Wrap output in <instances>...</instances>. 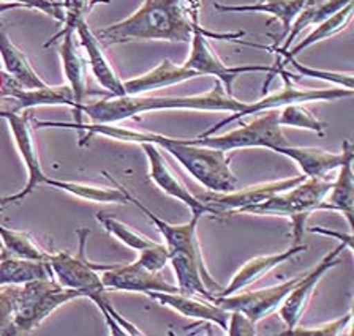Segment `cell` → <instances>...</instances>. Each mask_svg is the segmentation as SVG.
I'll list each match as a JSON object with an SVG mask.
<instances>
[{
	"label": "cell",
	"instance_id": "1",
	"mask_svg": "<svg viewBox=\"0 0 354 336\" xmlns=\"http://www.w3.org/2000/svg\"><path fill=\"white\" fill-rule=\"evenodd\" d=\"M38 128H70L84 131L81 144H84L92 135H103L113 139L124 142H135V144H155L168 150L182 166H184L199 184H203L209 191L228 192L236 190L237 179L230 168V158L226 152L218 148H210L203 146L187 144L182 139H174L158 133H149V131H135L120 126L106 123H66V122H48V120H37Z\"/></svg>",
	"mask_w": 354,
	"mask_h": 336
},
{
	"label": "cell",
	"instance_id": "2",
	"mask_svg": "<svg viewBox=\"0 0 354 336\" xmlns=\"http://www.w3.org/2000/svg\"><path fill=\"white\" fill-rule=\"evenodd\" d=\"M199 0H146L138 12L100 30L108 45L136 40L190 43Z\"/></svg>",
	"mask_w": 354,
	"mask_h": 336
},
{
	"label": "cell",
	"instance_id": "3",
	"mask_svg": "<svg viewBox=\"0 0 354 336\" xmlns=\"http://www.w3.org/2000/svg\"><path fill=\"white\" fill-rule=\"evenodd\" d=\"M247 103L225 92L217 81L207 93L193 97H147L124 95L108 97L92 104H81L76 111V123L82 122V114H87L92 123H118L138 114L163 111V109H193V111H225L237 115L245 111Z\"/></svg>",
	"mask_w": 354,
	"mask_h": 336
},
{
	"label": "cell",
	"instance_id": "4",
	"mask_svg": "<svg viewBox=\"0 0 354 336\" xmlns=\"http://www.w3.org/2000/svg\"><path fill=\"white\" fill-rule=\"evenodd\" d=\"M77 235H80L77 256H71L68 253H57V255L49 253L48 262L51 266L55 281L64 288L77 290L81 297H87L95 303L111 328V335H144L135 324L122 317V314L111 305L108 299V289L104 288L102 277L98 273L113 268L114 266H100V264L88 262L86 259V237L88 235V230L81 229Z\"/></svg>",
	"mask_w": 354,
	"mask_h": 336
},
{
	"label": "cell",
	"instance_id": "5",
	"mask_svg": "<svg viewBox=\"0 0 354 336\" xmlns=\"http://www.w3.org/2000/svg\"><path fill=\"white\" fill-rule=\"evenodd\" d=\"M245 35V32H237V34H214V32L204 30L201 26H199V16L193 19V37H192V51L190 57H188L184 67L188 70L196 71L199 76H215L223 86L225 92L228 95H232V82L236 78H239L241 75L245 73H269V81L264 84L263 93L268 90V86L270 79L274 78L279 71V67L281 65V59L277 60L274 67H269V65H242V67H226V65L221 62L217 57V54H214L212 49L207 45L206 38H215V40H236L241 41L243 45L254 46V48H263L259 45H253V43L242 41L241 38Z\"/></svg>",
	"mask_w": 354,
	"mask_h": 336
},
{
	"label": "cell",
	"instance_id": "6",
	"mask_svg": "<svg viewBox=\"0 0 354 336\" xmlns=\"http://www.w3.org/2000/svg\"><path fill=\"white\" fill-rule=\"evenodd\" d=\"M81 294L64 288L55 278H40L16 286L13 335H26L35 330L51 313Z\"/></svg>",
	"mask_w": 354,
	"mask_h": 336
},
{
	"label": "cell",
	"instance_id": "7",
	"mask_svg": "<svg viewBox=\"0 0 354 336\" xmlns=\"http://www.w3.org/2000/svg\"><path fill=\"white\" fill-rule=\"evenodd\" d=\"M332 181L328 179L307 177L301 184L292 186L279 195L270 196L269 199L257 204V206L243 208L241 213L250 215H274V217H286L292 221L295 230V245H301L304 229L310 213L318 210L319 204L328 195Z\"/></svg>",
	"mask_w": 354,
	"mask_h": 336
},
{
	"label": "cell",
	"instance_id": "8",
	"mask_svg": "<svg viewBox=\"0 0 354 336\" xmlns=\"http://www.w3.org/2000/svg\"><path fill=\"white\" fill-rule=\"evenodd\" d=\"M263 112L264 114L261 117L254 119L248 123H241L239 128L232 130L226 135L196 136L193 139L182 141L187 142V144L218 148V150L223 152L247 147H264L275 152L279 147L290 146L279 123V109H268V111Z\"/></svg>",
	"mask_w": 354,
	"mask_h": 336
},
{
	"label": "cell",
	"instance_id": "9",
	"mask_svg": "<svg viewBox=\"0 0 354 336\" xmlns=\"http://www.w3.org/2000/svg\"><path fill=\"white\" fill-rule=\"evenodd\" d=\"M277 75L281 76L283 79V89L280 92H275L272 95H268L261 98V100L254 101L252 104L247 103L245 111H242L237 115H230L223 120H220L217 125H214L212 128H209L207 131H204L203 135L199 136H210L215 135L217 131L221 128V126L228 125L234 120H239L241 117H245V115H252V114H259L263 111H268V109H280L283 106H288V104H302V103H310V101H335L339 98L343 97H353L354 90H348V89H297V87L292 84L291 81V73L283 70V63L279 67V71Z\"/></svg>",
	"mask_w": 354,
	"mask_h": 336
},
{
	"label": "cell",
	"instance_id": "10",
	"mask_svg": "<svg viewBox=\"0 0 354 336\" xmlns=\"http://www.w3.org/2000/svg\"><path fill=\"white\" fill-rule=\"evenodd\" d=\"M306 175H297V177L279 180V181H269V184H259L248 186L243 190H232L228 192H215V191H206L203 195L196 196L199 201L212 208L214 215H236L241 213L243 208L257 206V204L269 199L270 196L279 195L286 190H291L292 186L301 184L306 180Z\"/></svg>",
	"mask_w": 354,
	"mask_h": 336
},
{
	"label": "cell",
	"instance_id": "11",
	"mask_svg": "<svg viewBox=\"0 0 354 336\" xmlns=\"http://www.w3.org/2000/svg\"><path fill=\"white\" fill-rule=\"evenodd\" d=\"M346 248H350L351 250L353 244H350V241H342V244L337 248H334L329 255H326L323 259H321V262L312 268V272L304 275V277L299 278L297 283L292 286L290 294L285 297V300L281 302V305L279 306V314L281 321L285 322L288 330L297 327V324L301 321L302 314L306 311L310 299H312L313 289L317 288L319 279L323 278L330 268L339 266L340 255L346 250Z\"/></svg>",
	"mask_w": 354,
	"mask_h": 336
},
{
	"label": "cell",
	"instance_id": "12",
	"mask_svg": "<svg viewBox=\"0 0 354 336\" xmlns=\"http://www.w3.org/2000/svg\"><path fill=\"white\" fill-rule=\"evenodd\" d=\"M299 278H291L285 281V283L272 286V288L258 289V290H248V292H236V294L226 295V297H214L210 302L218 305L226 311H239L243 316H247L253 324H258L263 321L266 316L270 313L279 310L281 302L285 297L290 294Z\"/></svg>",
	"mask_w": 354,
	"mask_h": 336
},
{
	"label": "cell",
	"instance_id": "13",
	"mask_svg": "<svg viewBox=\"0 0 354 336\" xmlns=\"http://www.w3.org/2000/svg\"><path fill=\"white\" fill-rule=\"evenodd\" d=\"M0 117L5 119L10 123V128H11V133L15 136L16 146H18L21 157L24 159L27 170H29V181H27L24 190L19 191L18 195L0 197V206H7V204H13L24 199V197L29 196L33 190L38 188V185L41 184L46 185L48 175L43 172L40 158H38L35 144H33L29 115H27L24 111H21V114L11 112V111H0Z\"/></svg>",
	"mask_w": 354,
	"mask_h": 336
},
{
	"label": "cell",
	"instance_id": "14",
	"mask_svg": "<svg viewBox=\"0 0 354 336\" xmlns=\"http://www.w3.org/2000/svg\"><path fill=\"white\" fill-rule=\"evenodd\" d=\"M140 146L142 147V152L146 153L149 166H151V180L160 190L179 202L185 204L192 210V215H199V217L207 213L214 215L212 208L207 204H204L196 196H193L187 190V186L182 184V180L177 179V175L173 172V169L169 168L168 161H166L162 152H160L158 146L149 144V142H142Z\"/></svg>",
	"mask_w": 354,
	"mask_h": 336
},
{
	"label": "cell",
	"instance_id": "15",
	"mask_svg": "<svg viewBox=\"0 0 354 336\" xmlns=\"http://www.w3.org/2000/svg\"><path fill=\"white\" fill-rule=\"evenodd\" d=\"M129 202L135 204V206L144 212V215L151 219L155 224V228L158 229V233L162 234L165 240V246L168 250V255H187L193 259H196L199 262H204L201 248L198 244L196 237V226L199 223V215H192V219L185 224H171L165 219L158 218L151 208H147L142 202L136 199L135 196H131L129 192Z\"/></svg>",
	"mask_w": 354,
	"mask_h": 336
},
{
	"label": "cell",
	"instance_id": "16",
	"mask_svg": "<svg viewBox=\"0 0 354 336\" xmlns=\"http://www.w3.org/2000/svg\"><path fill=\"white\" fill-rule=\"evenodd\" d=\"M102 281L106 289L129 292H179L177 286L168 283L158 272L147 270L135 261L129 266H114L102 272Z\"/></svg>",
	"mask_w": 354,
	"mask_h": 336
},
{
	"label": "cell",
	"instance_id": "17",
	"mask_svg": "<svg viewBox=\"0 0 354 336\" xmlns=\"http://www.w3.org/2000/svg\"><path fill=\"white\" fill-rule=\"evenodd\" d=\"M149 299L157 300L160 305L168 306L171 310L182 314L184 317L195 319L201 322H212L221 330L228 327L230 311L215 305L207 299H195V295H185L182 292H146Z\"/></svg>",
	"mask_w": 354,
	"mask_h": 336
},
{
	"label": "cell",
	"instance_id": "18",
	"mask_svg": "<svg viewBox=\"0 0 354 336\" xmlns=\"http://www.w3.org/2000/svg\"><path fill=\"white\" fill-rule=\"evenodd\" d=\"M343 159L340 164V172L332 181L328 195L319 204L318 210H335L346 218L348 228L353 229V210H354V148L350 141H343Z\"/></svg>",
	"mask_w": 354,
	"mask_h": 336
},
{
	"label": "cell",
	"instance_id": "19",
	"mask_svg": "<svg viewBox=\"0 0 354 336\" xmlns=\"http://www.w3.org/2000/svg\"><path fill=\"white\" fill-rule=\"evenodd\" d=\"M75 32L77 37H80L81 45L87 54L88 65H91L92 73L98 81V84L109 93V97H124V81L119 78L114 68L111 67L106 56H104L102 45H100L98 38L92 34V30L88 29L86 21H82V23L76 27Z\"/></svg>",
	"mask_w": 354,
	"mask_h": 336
},
{
	"label": "cell",
	"instance_id": "20",
	"mask_svg": "<svg viewBox=\"0 0 354 336\" xmlns=\"http://www.w3.org/2000/svg\"><path fill=\"white\" fill-rule=\"evenodd\" d=\"M307 250V245H292L288 248L286 251L277 253V255H269V256H259L250 259V261L243 264L239 272H237L234 277H232L231 283L226 286L225 289L217 292L214 297H226L231 294H236V292H241L253 283H257L258 279H261L264 275H268L270 270L279 267L280 264L290 261L291 257L301 255Z\"/></svg>",
	"mask_w": 354,
	"mask_h": 336
},
{
	"label": "cell",
	"instance_id": "21",
	"mask_svg": "<svg viewBox=\"0 0 354 336\" xmlns=\"http://www.w3.org/2000/svg\"><path fill=\"white\" fill-rule=\"evenodd\" d=\"M195 78H199L196 71L188 70L184 65H176L171 60L165 59L158 67L141 75L140 78L124 81V89L125 95H144L146 92L179 84V82Z\"/></svg>",
	"mask_w": 354,
	"mask_h": 336
},
{
	"label": "cell",
	"instance_id": "22",
	"mask_svg": "<svg viewBox=\"0 0 354 336\" xmlns=\"http://www.w3.org/2000/svg\"><path fill=\"white\" fill-rule=\"evenodd\" d=\"M275 153L285 155L291 158L292 161L299 164L306 177H317V179H326V175L332 170L340 168L343 152L340 153H330L321 148L315 147H295V146H285L279 147Z\"/></svg>",
	"mask_w": 354,
	"mask_h": 336
},
{
	"label": "cell",
	"instance_id": "23",
	"mask_svg": "<svg viewBox=\"0 0 354 336\" xmlns=\"http://www.w3.org/2000/svg\"><path fill=\"white\" fill-rule=\"evenodd\" d=\"M7 100L15 103L11 112H21L35 106H71L76 109V101L70 86H44L41 89H18Z\"/></svg>",
	"mask_w": 354,
	"mask_h": 336
},
{
	"label": "cell",
	"instance_id": "24",
	"mask_svg": "<svg viewBox=\"0 0 354 336\" xmlns=\"http://www.w3.org/2000/svg\"><path fill=\"white\" fill-rule=\"evenodd\" d=\"M0 57H2L7 73L18 82L22 89H41V87L46 86V82L30 67L29 60H27L24 54L11 43L2 24H0Z\"/></svg>",
	"mask_w": 354,
	"mask_h": 336
},
{
	"label": "cell",
	"instance_id": "25",
	"mask_svg": "<svg viewBox=\"0 0 354 336\" xmlns=\"http://www.w3.org/2000/svg\"><path fill=\"white\" fill-rule=\"evenodd\" d=\"M307 0H259L252 5H221L214 3L220 13H268L272 14L283 26V37L288 35L292 21L302 12Z\"/></svg>",
	"mask_w": 354,
	"mask_h": 336
},
{
	"label": "cell",
	"instance_id": "26",
	"mask_svg": "<svg viewBox=\"0 0 354 336\" xmlns=\"http://www.w3.org/2000/svg\"><path fill=\"white\" fill-rule=\"evenodd\" d=\"M75 32H68L62 37V45L59 48L60 60H62V67L65 78L68 81V86L71 92H73L75 101H76V109H80L81 104H84V98L88 93L87 90V82H86V62L84 59L81 57V54L77 52V48L73 40Z\"/></svg>",
	"mask_w": 354,
	"mask_h": 336
},
{
	"label": "cell",
	"instance_id": "27",
	"mask_svg": "<svg viewBox=\"0 0 354 336\" xmlns=\"http://www.w3.org/2000/svg\"><path fill=\"white\" fill-rule=\"evenodd\" d=\"M351 2L353 0H307L302 12L297 14V18L295 21H292L290 32H288V35L285 37V45L274 49H277L279 56L283 54L290 49L291 43L296 40V37L301 34L306 27L312 24H321L323 21L330 18V16L335 14L337 12H340L343 7H346V5Z\"/></svg>",
	"mask_w": 354,
	"mask_h": 336
},
{
	"label": "cell",
	"instance_id": "28",
	"mask_svg": "<svg viewBox=\"0 0 354 336\" xmlns=\"http://www.w3.org/2000/svg\"><path fill=\"white\" fill-rule=\"evenodd\" d=\"M40 278H54L48 261H27V259L0 261V288L24 284L27 281Z\"/></svg>",
	"mask_w": 354,
	"mask_h": 336
},
{
	"label": "cell",
	"instance_id": "29",
	"mask_svg": "<svg viewBox=\"0 0 354 336\" xmlns=\"http://www.w3.org/2000/svg\"><path fill=\"white\" fill-rule=\"evenodd\" d=\"M109 179L114 184V188H100V186L75 184V181L53 180L49 177L46 180V185L70 192V195L81 197V199L103 202V204H130L129 202V191H127L122 185H119L113 177H109Z\"/></svg>",
	"mask_w": 354,
	"mask_h": 336
},
{
	"label": "cell",
	"instance_id": "30",
	"mask_svg": "<svg viewBox=\"0 0 354 336\" xmlns=\"http://www.w3.org/2000/svg\"><path fill=\"white\" fill-rule=\"evenodd\" d=\"M0 241H2L0 261L3 259L48 261L49 259V253L38 246L27 233H19V230L8 229L0 224Z\"/></svg>",
	"mask_w": 354,
	"mask_h": 336
},
{
	"label": "cell",
	"instance_id": "31",
	"mask_svg": "<svg viewBox=\"0 0 354 336\" xmlns=\"http://www.w3.org/2000/svg\"><path fill=\"white\" fill-rule=\"evenodd\" d=\"M351 14H353V2L348 3L346 7H343L340 12L332 14L330 18L323 21L321 24H318L317 29H315L308 37L304 38V40L299 43V45L292 48L291 51H286L283 54H280L281 57H285V60H281V63L286 65L288 60L299 56V54H301L304 49L317 45V43L326 40V38L339 34V32H342L343 29H346V26L351 19Z\"/></svg>",
	"mask_w": 354,
	"mask_h": 336
},
{
	"label": "cell",
	"instance_id": "32",
	"mask_svg": "<svg viewBox=\"0 0 354 336\" xmlns=\"http://www.w3.org/2000/svg\"><path fill=\"white\" fill-rule=\"evenodd\" d=\"M97 219L111 235L115 237V239H119L122 244L130 246L131 250H135L138 253H144L157 245V241L147 239V237H144L142 234L133 230L130 226H127L122 221H118V219L111 217H106V215L97 213Z\"/></svg>",
	"mask_w": 354,
	"mask_h": 336
},
{
	"label": "cell",
	"instance_id": "33",
	"mask_svg": "<svg viewBox=\"0 0 354 336\" xmlns=\"http://www.w3.org/2000/svg\"><path fill=\"white\" fill-rule=\"evenodd\" d=\"M279 123L280 126H292V128H304L315 131L323 136L326 125L313 117L312 112L302 106V104H288L279 109Z\"/></svg>",
	"mask_w": 354,
	"mask_h": 336
},
{
	"label": "cell",
	"instance_id": "34",
	"mask_svg": "<svg viewBox=\"0 0 354 336\" xmlns=\"http://www.w3.org/2000/svg\"><path fill=\"white\" fill-rule=\"evenodd\" d=\"M62 10H64V29L57 32L51 40L46 41L44 48L53 45L57 40H60L68 32H75L76 27L80 26L84 19V14L88 12V0H62Z\"/></svg>",
	"mask_w": 354,
	"mask_h": 336
},
{
	"label": "cell",
	"instance_id": "35",
	"mask_svg": "<svg viewBox=\"0 0 354 336\" xmlns=\"http://www.w3.org/2000/svg\"><path fill=\"white\" fill-rule=\"evenodd\" d=\"M286 63H291L295 70L297 71L301 76H306V78H315V79H323L332 82V84L342 87V89H348V90H354V76L353 73H332V71H323V70H315L306 67L301 62H297L296 57H292L288 60Z\"/></svg>",
	"mask_w": 354,
	"mask_h": 336
},
{
	"label": "cell",
	"instance_id": "36",
	"mask_svg": "<svg viewBox=\"0 0 354 336\" xmlns=\"http://www.w3.org/2000/svg\"><path fill=\"white\" fill-rule=\"evenodd\" d=\"M353 311H350L340 319H335L332 322H326L317 325V327H302V328H291L286 330L281 335H292V336H339L345 333L348 325L351 324Z\"/></svg>",
	"mask_w": 354,
	"mask_h": 336
},
{
	"label": "cell",
	"instance_id": "37",
	"mask_svg": "<svg viewBox=\"0 0 354 336\" xmlns=\"http://www.w3.org/2000/svg\"><path fill=\"white\" fill-rule=\"evenodd\" d=\"M16 286L0 288V335H13V311H15Z\"/></svg>",
	"mask_w": 354,
	"mask_h": 336
},
{
	"label": "cell",
	"instance_id": "38",
	"mask_svg": "<svg viewBox=\"0 0 354 336\" xmlns=\"http://www.w3.org/2000/svg\"><path fill=\"white\" fill-rule=\"evenodd\" d=\"M254 325L250 319L243 316L239 311H230V319H228V327H226V332L230 336H254L257 335V330H254Z\"/></svg>",
	"mask_w": 354,
	"mask_h": 336
},
{
	"label": "cell",
	"instance_id": "39",
	"mask_svg": "<svg viewBox=\"0 0 354 336\" xmlns=\"http://www.w3.org/2000/svg\"><path fill=\"white\" fill-rule=\"evenodd\" d=\"M10 3H21L24 8H37L41 10L43 13L53 16L54 19L64 21V10L62 5L55 3L53 0H5Z\"/></svg>",
	"mask_w": 354,
	"mask_h": 336
},
{
	"label": "cell",
	"instance_id": "40",
	"mask_svg": "<svg viewBox=\"0 0 354 336\" xmlns=\"http://www.w3.org/2000/svg\"><path fill=\"white\" fill-rule=\"evenodd\" d=\"M21 86L8 73H0V100H7Z\"/></svg>",
	"mask_w": 354,
	"mask_h": 336
},
{
	"label": "cell",
	"instance_id": "41",
	"mask_svg": "<svg viewBox=\"0 0 354 336\" xmlns=\"http://www.w3.org/2000/svg\"><path fill=\"white\" fill-rule=\"evenodd\" d=\"M310 233H318V234H324V235H330V237H339V239H340L342 241H350V244H353V234H351V230H350V233H348L346 235H343V234L332 233V230L323 229V228H317V226H315V228H310Z\"/></svg>",
	"mask_w": 354,
	"mask_h": 336
},
{
	"label": "cell",
	"instance_id": "42",
	"mask_svg": "<svg viewBox=\"0 0 354 336\" xmlns=\"http://www.w3.org/2000/svg\"><path fill=\"white\" fill-rule=\"evenodd\" d=\"M15 8H24L21 3H10V2H3L0 3V14L8 12V10H15Z\"/></svg>",
	"mask_w": 354,
	"mask_h": 336
},
{
	"label": "cell",
	"instance_id": "43",
	"mask_svg": "<svg viewBox=\"0 0 354 336\" xmlns=\"http://www.w3.org/2000/svg\"><path fill=\"white\" fill-rule=\"evenodd\" d=\"M100 2H106V0H91V2H88V10H92Z\"/></svg>",
	"mask_w": 354,
	"mask_h": 336
},
{
	"label": "cell",
	"instance_id": "44",
	"mask_svg": "<svg viewBox=\"0 0 354 336\" xmlns=\"http://www.w3.org/2000/svg\"><path fill=\"white\" fill-rule=\"evenodd\" d=\"M53 2H55V3H60V5H62V0H53Z\"/></svg>",
	"mask_w": 354,
	"mask_h": 336
},
{
	"label": "cell",
	"instance_id": "45",
	"mask_svg": "<svg viewBox=\"0 0 354 336\" xmlns=\"http://www.w3.org/2000/svg\"><path fill=\"white\" fill-rule=\"evenodd\" d=\"M0 212H2V206H0Z\"/></svg>",
	"mask_w": 354,
	"mask_h": 336
}]
</instances>
